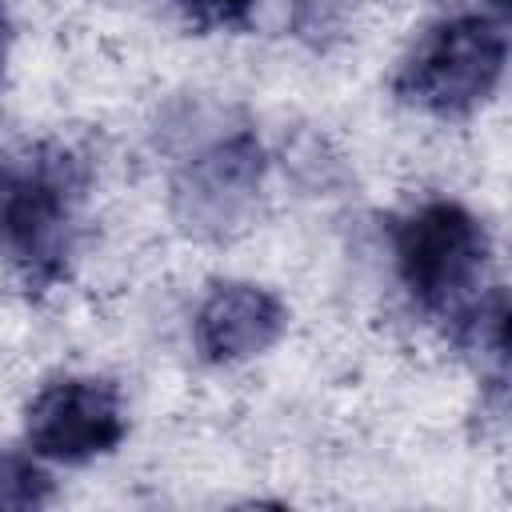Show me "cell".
<instances>
[{"mask_svg": "<svg viewBox=\"0 0 512 512\" xmlns=\"http://www.w3.org/2000/svg\"><path fill=\"white\" fill-rule=\"evenodd\" d=\"M92 172L64 140H20L0 148V264L44 296L72 272Z\"/></svg>", "mask_w": 512, "mask_h": 512, "instance_id": "obj_1", "label": "cell"}, {"mask_svg": "<svg viewBox=\"0 0 512 512\" xmlns=\"http://www.w3.org/2000/svg\"><path fill=\"white\" fill-rule=\"evenodd\" d=\"M268 152L248 120L192 116L176 128L168 164L172 216L196 240H232L248 228L260 204Z\"/></svg>", "mask_w": 512, "mask_h": 512, "instance_id": "obj_2", "label": "cell"}, {"mask_svg": "<svg viewBox=\"0 0 512 512\" xmlns=\"http://www.w3.org/2000/svg\"><path fill=\"white\" fill-rule=\"evenodd\" d=\"M392 260L420 316L456 336L484 296L492 236L472 208L436 196L392 220Z\"/></svg>", "mask_w": 512, "mask_h": 512, "instance_id": "obj_3", "label": "cell"}, {"mask_svg": "<svg viewBox=\"0 0 512 512\" xmlns=\"http://www.w3.org/2000/svg\"><path fill=\"white\" fill-rule=\"evenodd\" d=\"M508 64V32L500 16L460 12L428 24L392 76V92L400 104L440 116L464 120L484 108Z\"/></svg>", "mask_w": 512, "mask_h": 512, "instance_id": "obj_4", "label": "cell"}, {"mask_svg": "<svg viewBox=\"0 0 512 512\" xmlns=\"http://www.w3.org/2000/svg\"><path fill=\"white\" fill-rule=\"evenodd\" d=\"M128 432L124 400L112 380L60 376L44 384L24 408V440L40 460L92 464L112 456Z\"/></svg>", "mask_w": 512, "mask_h": 512, "instance_id": "obj_5", "label": "cell"}, {"mask_svg": "<svg viewBox=\"0 0 512 512\" xmlns=\"http://www.w3.org/2000/svg\"><path fill=\"white\" fill-rule=\"evenodd\" d=\"M284 328H288V308L272 288L248 280H224L212 284L208 296L200 300L192 320V340L208 364L232 368L264 356L284 336Z\"/></svg>", "mask_w": 512, "mask_h": 512, "instance_id": "obj_6", "label": "cell"}, {"mask_svg": "<svg viewBox=\"0 0 512 512\" xmlns=\"http://www.w3.org/2000/svg\"><path fill=\"white\" fill-rule=\"evenodd\" d=\"M52 476L24 452L0 448V512H32L52 500Z\"/></svg>", "mask_w": 512, "mask_h": 512, "instance_id": "obj_7", "label": "cell"}, {"mask_svg": "<svg viewBox=\"0 0 512 512\" xmlns=\"http://www.w3.org/2000/svg\"><path fill=\"white\" fill-rule=\"evenodd\" d=\"M260 0H176L180 16L196 32H236L248 28Z\"/></svg>", "mask_w": 512, "mask_h": 512, "instance_id": "obj_8", "label": "cell"}, {"mask_svg": "<svg viewBox=\"0 0 512 512\" xmlns=\"http://www.w3.org/2000/svg\"><path fill=\"white\" fill-rule=\"evenodd\" d=\"M340 4H344V0H296V8H292V28H296V36L320 44V40L336 28V20H340Z\"/></svg>", "mask_w": 512, "mask_h": 512, "instance_id": "obj_9", "label": "cell"}, {"mask_svg": "<svg viewBox=\"0 0 512 512\" xmlns=\"http://www.w3.org/2000/svg\"><path fill=\"white\" fill-rule=\"evenodd\" d=\"M8 48H12V24H8V12L0 4V80H4V68H8Z\"/></svg>", "mask_w": 512, "mask_h": 512, "instance_id": "obj_10", "label": "cell"}, {"mask_svg": "<svg viewBox=\"0 0 512 512\" xmlns=\"http://www.w3.org/2000/svg\"><path fill=\"white\" fill-rule=\"evenodd\" d=\"M492 8H496V16L504 20V12H508V0H492Z\"/></svg>", "mask_w": 512, "mask_h": 512, "instance_id": "obj_11", "label": "cell"}]
</instances>
